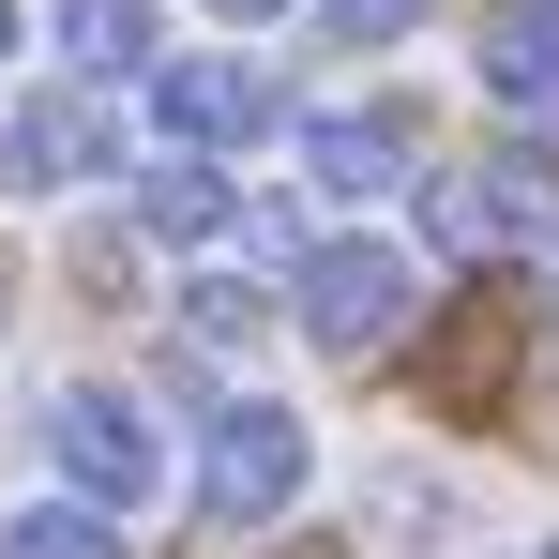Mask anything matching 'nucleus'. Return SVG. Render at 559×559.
<instances>
[{
  "instance_id": "12",
  "label": "nucleus",
  "mask_w": 559,
  "mask_h": 559,
  "mask_svg": "<svg viewBox=\"0 0 559 559\" xmlns=\"http://www.w3.org/2000/svg\"><path fill=\"white\" fill-rule=\"evenodd\" d=\"M454 514H468V499H454V484H424V468H378V499H364L378 545H454Z\"/></svg>"
},
{
  "instance_id": "4",
  "label": "nucleus",
  "mask_w": 559,
  "mask_h": 559,
  "mask_svg": "<svg viewBox=\"0 0 559 559\" xmlns=\"http://www.w3.org/2000/svg\"><path fill=\"white\" fill-rule=\"evenodd\" d=\"M152 121L182 152H258V136H287V92L242 46H197V61H152Z\"/></svg>"
},
{
  "instance_id": "13",
  "label": "nucleus",
  "mask_w": 559,
  "mask_h": 559,
  "mask_svg": "<svg viewBox=\"0 0 559 559\" xmlns=\"http://www.w3.org/2000/svg\"><path fill=\"white\" fill-rule=\"evenodd\" d=\"M182 333H197V348H227V364H242V348L273 333V302H258V273H197V287H182Z\"/></svg>"
},
{
  "instance_id": "7",
  "label": "nucleus",
  "mask_w": 559,
  "mask_h": 559,
  "mask_svg": "<svg viewBox=\"0 0 559 559\" xmlns=\"http://www.w3.org/2000/svg\"><path fill=\"white\" fill-rule=\"evenodd\" d=\"M484 92L514 106V121L559 106V0H499V15H484Z\"/></svg>"
},
{
  "instance_id": "18",
  "label": "nucleus",
  "mask_w": 559,
  "mask_h": 559,
  "mask_svg": "<svg viewBox=\"0 0 559 559\" xmlns=\"http://www.w3.org/2000/svg\"><path fill=\"white\" fill-rule=\"evenodd\" d=\"M545 559H559V545H545Z\"/></svg>"
},
{
  "instance_id": "14",
  "label": "nucleus",
  "mask_w": 559,
  "mask_h": 559,
  "mask_svg": "<svg viewBox=\"0 0 559 559\" xmlns=\"http://www.w3.org/2000/svg\"><path fill=\"white\" fill-rule=\"evenodd\" d=\"M318 15H333V31H348V46H393V31H408V15H424V0H318Z\"/></svg>"
},
{
  "instance_id": "8",
  "label": "nucleus",
  "mask_w": 559,
  "mask_h": 559,
  "mask_svg": "<svg viewBox=\"0 0 559 559\" xmlns=\"http://www.w3.org/2000/svg\"><path fill=\"white\" fill-rule=\"evenodd\" d=\"M302 182H318V197H393V182H408V136L333 106V121H302Z\"/></svg>"
},
{
  "instance_id": "1",
  "label": "nucleus",
  "mask_w": 559,
  "mask_h": 559,
  "mask_svg": "<svg viewBox=\"0 0 559 559\" xmlns=\"http://www.w3.org/2000/svg\"><path fill=\"white\" fill-rule=\"evenodd\" d=\"M302 333H318L333 364H378V348H408V333H424V258H408L393 227H348V242H318V258H302Z\"/></svg>"
},
{
  "instance_id": "10",
  "label": "nucleus",
  "mask_w": 559,
  "mask_h": 559,
  "mask_svg": "<svg viewBox=\"0 0 559 559\" xmlns=\"http://www.w3.org/2000/svg\"><path fill=\"white\" fill-rule=\"evenodd\" d=\"M0 559H121V514H92V499H15V514H0Z\"/></svg>"
},
{
  "instance_id": "2",
  "label": "nucleus",
  "mask_w": 559,
  "mask_h": 559,
  "mask_svg": "<svg viewBox=\"0 0 559 559\" xmlns=\"http://www.w3.org/2000/svg\"><path fill=\"white\" fill-rule=\"evenodd\" d=\"M46 454H61V499H92V514H152L167 499V424L121 393V378H76L61 408H46Z\"/></svg>"
},
{
  "instance_id": "9",
  "label": "nucleus",
  "mask_w": 559,
  "mask_h": 559,
  "mask_svg": "<svg viewBox=\"0 0 559 559\" xmlns=\"http://www.w3.org/2000/svg\"><path fill=\"white\" fill-rule=\"evenodd\" d=\"M136 242H227V182H212V152H167V167H136Z\"/></svg>"
},
{
  "instance_id": "17",
  "label": "nucleus",
  "mask_w": 559,
  "mask_h": 559,
  "mask_svg": "<svg viewBox=\"0 0 559 559\" xmlns=\"http://www.w3.org/2000/svg\"><path fill=\"white\" fill-rule=\"evenodd\" d=\"M15 46H31V0H0V61H15Z\"/></svg>"
},
{
  "instance_id": "5",
  "label": "nucleus",
  "mask_w": 559,
  "mask_h": 559,
  "mask_svg": "<svg viewBox=\"0 0 559 559\" xmlns=\"http://www.w3.org/2000/svg\"><path fill=\"white\" fill-rule=\"evenodd\" d=\"M559 212H545V182L530 167H439L424 182V242L439 258H514V242H545Z\"/></svg>"
},
{
  "instance_id": "3",
  "label": "nucleus",
  "mask_w": 559,
  "mask_h": 559,
  "mask_svg": "<svg viewBox=\"0 0 559 559\" xmlns=\"http://www.w3.org/2000/svg\"><path fill=\"white\" fill-rule=\"evenodd\" d=\"M302 484H318V424H302L287 393H242V408L212 424V454H197V499H212L227 530H287Z\"/></svg>"
},
{
  "instance_id": "11",
  "label": "nucleus",
  "mask_w": 559,
  "mask_h": 559,
  "mask_svg": "<svg viewBox=\"0 0 559 559\" xmlns=\"http://www.w3.org/2000/svg\"><path fill=\"white\" fill-rule=\"evenodd\" d=\"M61 46H76V76H136L152 61V0H61Z\"/></svg>"
},
{
  "instance_id": "6",
  "label": "nucleus",
  "mask_w": 559,
  "mask_h": 559,
  "mask_svg": "<svg viewBox=\"0 0 559 559\" xmlns=\"http://www.w3.org/2000/svg\"><path fill=\"white\" fill-rule=\"evenodd\" d=\"M106 152H121V121H92V106H61V92L0 121V182H15V197H76Z\"/></svg>"
},
{
  "instance_id": "15",
  "label": "nucleus",
  "mask_w": 559,
  "mask_h": 559,
  "mask_svg": "<svg viewBox=\"0 0 559 559\" xmlns=\"http://www.w3.org/2000/svg\"><path fill=\"white\" fill-rule=\"evenodd\" d=\"M258 559H364V545H333V530H258Z\"/></svg>"
},
{
  "instance_id": "16",
  "label": "nucleus",
  "mask_w": 559,
  "mask_h": 559,
  "mask_svg": "<svg viewBox=\"0 0 559 559\" xmlns=\"http://www.w3.org/2000/svg\"><path fill=\"white\" fill-rule=\"evenodd\" d=\"M212 31H273V15H302V0H197Z\"/></svg>"
}]
</instances>
